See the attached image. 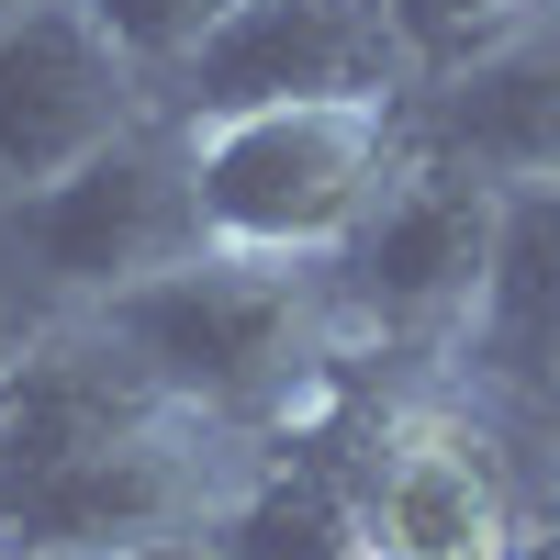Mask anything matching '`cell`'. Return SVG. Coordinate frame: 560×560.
Returning a JSON list of instances; mask_svg holds the SVG:
<instances>
[{"label":"cell","instance_id":"cell-1","mask_svg":"<svg viewBox=\"0 0 560 560\" xmlns=\"http://www.w3.org/2000/svg\"><path fill=\"white\" fill-rule=\"evenodd\" d=\"M258 438L168 404L90 314H45L0 404V549L12 560H179L247 482Z\"/></svg>","mask_w":560,"mask_h":560},{"label":"cell","instance_id":"cell-2","mask_svg":"<svg viewBox=\"0 0 560 560\" xmlns=\"http://www.w3.org/2000/svg\"><path fill=\"white\" fill-rule=\"evenodd\" d=\"M90 325H102L168 404L213 415L224 438H280L325 382H337V359H348L325 258L191 247L179 269L135 280V292H113V303H90Z\"/></svg>","mask_w":560,"mask_h":560},{"label":"cell","instance_id":"cell-3","mask_svg":"<svg viewBox=\"0 0 560 560\" xmlns=\"http://www.w3.org/2000/svg\"><path fill=\"white\" fill-rule=\"evenodd\" d=\"M404 168V102H269L191 124L202 247L236 258H337Z\"/></svg>","mask_w":560,"mask_h":560},{"label":"cell","instance_id":"cell-4","mask_svg":"<svg viewBox=\"0 0 560 560\" xmlns=\"http://www.w3.org/2000/svg\"><path fill=\"white\" fill-rule=\"evenodd\" d=\"M493 236H504V179L404 147V168L382 179V202L359 213V236L325 258V292H337L348 348L448 370L459 337H471V314H482Z\"/></svg>","mask_w":560,"mask_h":560},{"label":"cell","instance_id":"cell-5","mask_svg":"<svg viewBox=\"0 0 560 560\" xmlns=\"http://www.w3.org/2000/svg\"><path fill=\"white\" fill-rule=\"evenodd\" d=\"M202 247V191H191V124L168 102L113 135L102 158H79L68 179H45V191H12V258L34 269V292L57 314H90L135 292V280H158Z\"/></svg>","mask_w":560,"mask_h":560},{"label":"cell","instance_id":"cell-6","mask_svg":"<svg viewBox=\"0 0 560 560\" xmlns=\"http://www.w3.org/2000/svg\"><path fill=\"white\" fill-rule=\"evenodd\" d=\"M359 538L382 560H504L516 549V471L504 427L459 404L448 370H393L359 438Z\"/></svg>","mask_w":560,"mask_h":560},{"label":"cell","instance_id":"cell-7","mask_svg":"<svg viewBox=\"0 0 560 560\" xmlns=\"http://www.w3.org/2000/svg\"><path fill=\"white\" fill-rule=\"evenodd\" d=\"M179 124L269 113V102H415V45L393 0H236L158 79Z\"/></svg>","mask_w":560,"mask_h":560},{"label":"cell","instance_id":"cell-8","mask_svg":"<svg viewBox=\"0 0 560 560\" xmlns=\"http://www.w3.org/2000/svg\"><path fill=\"white\" fill-rule=\"evenodd\" d=\"M158 113V79L102 34L90 0H23L0 23V191H45Z\"/></svg>","mask_w":560,"mask_h":560},{"label":"cell","instance_id":"cell-9","mask_svg":"<svg viewBox=\"0 0 560 560\" xmlns=\"http://www.w3.org/2000/svg\"><path fill=\"white\" fill-rule=\"evenodd\" d=\"M549 348H560V179H516V191H504L482 314H471V337H459L448 382H459V404H482L493 427H527V404L549 382Z\"/></svg>","mask_w":560,"mask_h":560},{"label":"cell","instance_id":"cell-10","mask_svg":"<svg viewBox=\"0 0 560 560\" xmlns=\"http://www.w3.org/2000/svg\"><path fill=\"white\" fill-rule=\"evenodd\" d=\"M404 147L427 158H459L482 179H560V12L527 23L516 45H493L482 68L459 79H415L404 102Z\"/></svg>","mask_w":560,"mask_h":560},{"label":"cell","instance_id":"cell-11","mask_svg":"<svg viewBox=\"0 0 560 560\" xmlns=\"http://www.w3.org/2000/svg\"><path fill=\"white\" fill-rule=\"evenodd\" d=\"M560 0H393V23L415 45V79H459L482 68L493 45H516L527 23H549Z\"/></svg>","mask_w":560,"mask_h":560},{"label":"cell","instance_id":"cell-12","mask_svg":"<svg viewBox=\"0 0 560 560\" xmlns=\"http://www.w3.org/2000/svg\"><path fill=\"white\" fill-rule=\"evenodd\" d=\"M90 12H102V34H113L147 79H168V68L191 57V45H202L224 12H236V0H90Z\"/></svg>","mask_w":560,"mask_h":560},{"label":"cell","instance_id":"cell-13","mask_svg":"<svg viewBox=\"0 0 560 560\" xmlns=\"http://www.w3.org/2000/svg\"><path fill=\"white\" fill-rule=\"evenodd\" d=\"M504 560H560V504H549V516H516V549H504Z\"/></svg>","mask_w":560,"mask_h":560},{"label":"cell","instance_id":"cell-14","mask_svg":"<svg viewBox=\"0 0 560 560\" xmlns=\"http://www.w3.org/2000/svg\"><path fill=\"white\" fill-rule=\"evenodd\" d=\"M527 438L560 448V348H549V382H538V404H527Z\"/></svg>","mask_w":560,"mask_h":560},{"label":"cell","instance_id":"cell-15","mask_svg":"<svg viewBox=\"0 0 560 560\" xmlns=\"http://www.w3.org/2000/svg\"><path fill=\"white\" fill-rule=\"evenodd\" d=\"M23 348H34V314H0V404H12V370H23Z\"/></svg>","mask_w":560,"mask_h":560},{"label":"cell","instance_id":"cell-16","mask_svg":"<svg viewBox=\"0 0 560 560\" xmlns=\"http://www.w3.org/2000/svg\"><path fill=\"white\" fill-rule=\"evenodd\" d=\"M348 560H382V549H348Z\"/></svg>","mask_w":560,"mask_h":560},{"label":"cell","instance_id":"cell-17","mask_svg":"<svg viewBox=\"0 0 560 560\" xmlns=\"http://www.w3.org/2000/svg\"><path fill=\"white\" fill-rule=\"evenodd\" d=\"M0 560H12V549H0Z\"/></svg>","mask_w":560,"mask_h":560}]
</instances>
